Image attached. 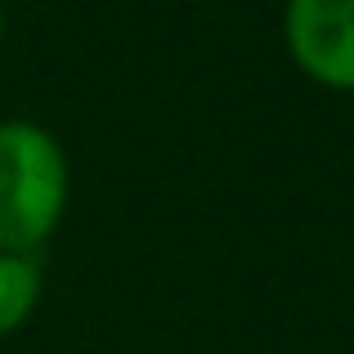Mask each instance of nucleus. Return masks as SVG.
Wrapping results in <instances>:
<instances>
[{"label":"nucleus","instance_id":"4","mask_svg":"<svg viewBox=\"0 0 354 354\" xmlns=\"http://www.w3.org/2000/svg\"><path fill=\"white\" fill-rule=\"evenodd\" d=\"M0 41H5V9H0Z\"/></svg>","mask_w":354,"mask_h":354},{"label":"nucleus","instance_id":"3","mask_svg":"<svg viewBox=\"0 0 354 354\" xmlns=\"http://www.w3.org/2000/svg\"><path fill=\"white\" fill-rule=\"evenodd\" d=\"M45 292V274L36 256H14L0 251V341L27 328Z\"/></svg>","mask_w":354,"mask_h":354},{"label":"nucleus","instance_id":"2","mask_svg":"<svg viewBox=\"0 0 354 354\" xmlns=\"http://www.w3.org/2000/svg\"><path fill=\"white\" fill-rule=\"evenodd\" d=\"M283 45L305 81L354 95V0H287Z\"/></svg>","mask_w":354,"mask_h":354},{"label":"nucleus","instance_id":"1","mask_svg":"<svg viewBox=\"0 0 354 354\" xmlns=\"http://www.w3.org/2000/svg\"><path fill=\"white\" fill-rule=\"evenodd\" d=\"M68 153L27 117L0 121V251L36 256L63 225L68 211Z\"/></svg>","mask_w":354,"mask_h":354}]
</instances>
